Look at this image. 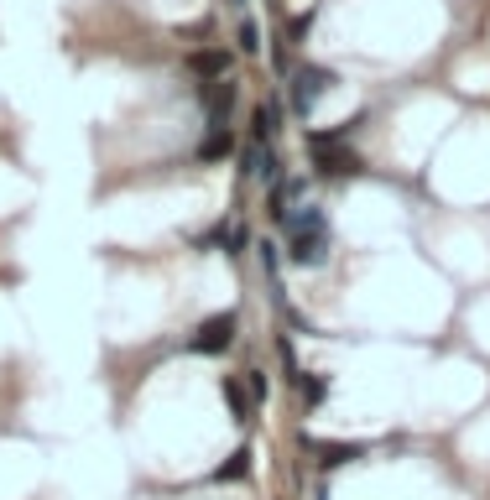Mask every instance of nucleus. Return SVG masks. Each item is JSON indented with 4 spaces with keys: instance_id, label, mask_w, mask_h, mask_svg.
<instances>
[{
    "instance_id": "nucleus-6",
    "label": "nucleus",
    "mask_w": 490,
    "mask_h": 500,
    "mask_svg": "<svg viewBox=\"0 0 490 500\" xmlns=\"http://www.w3.org/2000/svg\"><path fill=\"white\" fill-rule=\"evenodd\" d=\"M188 73L198 83L230 79V53H219V47H198V53H188Z\"/></svg>"
},
{
    "instance_id": "nucleus-11",
    "label": "nucleus",
    "mask_w": 490,
    "mask_h": 500,
    "mask_svg": "<svg viewBox=\"0 0 490 500\" xmlns=\"http://www.w3.org/2000/svg\"><path fill=\"white\" fill-rule=\"evenodd\" d=\"M298 193H303V183H282V178H277V183H272V198H266V214L282 225V219H287V204H293Z\"/></svg>"
},
{
    "instance_id": "nucleus-14",
    "label": "nucleus",
    "mask_w": 490,
    "mask_h": 500,
    "mask_svg": "<svg viewBox=\"0 0 490 500\" xmlns=\"http://www.w3.org/2000/svg\"><path fill=\"white\" fill-rule=\"evenodd\" d=\"M251 245H256V240H251V229H245V225H230V229H225V240H219L225 255H245Z\"/></svg>"
},
{
    "instance_id": "nucleus-3",
    "label": "nucleus",
    "mask_w": 490,
    "mask_h": 500,
    "mask_svg": "<svg viewBox=\"0 0 490 500\" xmlns=\"http://www.w3.org/2000/svg\"><path fill=\"white\" fill-rule=\"evenodd\" d=\"M235 329H240V318H235V312H209V318H198L193 333H188V354H204V360L225 354L235 344Z\"/></svg>"
},
{
    "instance_id": "nucleus-8",
    "label": "nucleus",
    "mask_w": 490,
    "mask_h": 500,
    "mask_svg": "<svg viewBox=\"0 0 490 500\" xmlns=\"http://www.w3.org/2000/svg\"><path fill=\"white\" fill-rule=\"evenodd\" d=\"M308 448L319 454V469H344L360 458V443H308Z\"/></svg>"
},
{
    "instance_id": "nucleus-12",
    "label": "nucleus",
    "mask_w": 490,
    "mask_h": 500,
    "mask_svg": "<svg viewBox=\"0 0 490 500\" xmlns=\"http://www.w3.org/2000/svg\"><path fill=\"white\" fill-rule=\"evenodd\" d=\"M219 391H225V407H230L235 422H245V417H251V401H245V386H240V375H225V386H219Z\"/></svg>"
},
{
    "instance_id": "nucleus-9",
    "label": "nucleus",
    "mask_w": 490,
    "mask_h": 500,
    "mask_svg": "<svg viewBox=\"0 0 490 500\" xmlns=\"http://www.w3.org/2000/svg\"><path fill=\"white\" fill-rule=\"evenodd\" d=\"M293 386H298V396H303V407H319L323 396H329V380H323L319 370H293L287 375Z\"/></svg>"
},
{
    "instance_id": "nucleus-13",
    "label": "nucleus",
    "mask_w": 490,
    "mask_h": 500,
    "mask_svg": "<svg viewBox=\"0 0 490 500\" xmlns=\"http://www.w3.org/2000/svg\"><path fill=\"white\" fill-rule=\"evenodd\" d=\"M245 475H251V448H235V454L214 469V479H219V485H235V479H245Z\"/></svg>"
},
{
    "instance_id": "nucleus-17",
    "label": "nucleus",
    "mask_w": 490,
    "mask_h": 500,
    "mask_svg": "<svg viewBox=\"0 0 490 500\" xmlns=\"http://www.w3.org/2000/svg\"><path fill=\"white\" fill-rule=\"evenodd\" d=\"M230 5H245V0H230Z\"/></svg>"
},
{
    "instance_id": "nucleus-2",
    "label": "nucleus",
    "mask_w": 490,
    "mask_h": 500,
    "mask_svg": "<svg viewBox=\"0 0 490 500\" xmlns=\"http://www.w3.org/2000/svg\"><path fill=\"white\" fill-rule=\"evenodd\" d=\"M355 125H360V115L344 125V130H334V136H308V157H313V172H319V178H355L365 167L360 157L344 146V136H350Z\"/></svg>"
},
{
    "instance_id": "nucleus-1",
    "label": "nucleus",
    "mask_w": 490,
    "mask_h": 500,
    "mask_svg": "<svg viewBox=\"0 0 490 500\" xmlns=\"http://www.w3.org/2000/svg\"><path fill=\"white\" fill-rule=\"evenodd\" d=\"M282 240H287V261L293 266H323L329 261V245H334V229H329V214L319 204H298L287 208L282 219Z\"/></svg>"
},
{
    "instance_id": "nucleus-7",
    "label": "nucleus",
    "mask_w": 490,
    "mask_h": 500,
    "mask_svg": "<svg viewBox=\"0 0 490 500\" xmlns=\"http://www.w3.org/2000/svg\"><path fill=\"white\" fill-rule=\"evenodd\" d=\"M230 151H235V136H230V125H209V136L198 141V151H193V157H198V162H204V167H214V162H225Z\"/></svg>"
},
{
    "instance_id": "nucleus-5",
    "label": "nucleus",
    "mask_w": 490,
    "mask_h": 500,
    "mask_svg": "<svg viewBox=\"0 0 490 500\" xmlns=\"http://www.w3.org/2000/svg\"><path fill=\"white\" fill-rule=\"evenodd\" d=\"M240 100V89L230 79H214V83H198V104L209 110V125H230V110Z\"/></svg>"
},
{
    "instance_id": "nucleus-15",
    "label": "nucleus",
    "mask_w": 490,
    "mask_h": 500,
    "mask_svg": "<svg viewBox=\"0 0 490 500\" xmlns=\"http://www.w3.org/2000/svg\"><path fill=\"white\" fill-rule=\"evenodd\" d=\"M235 42H240V53H261V26L245 16L240 26H235Z\"/></svg>"
},
{
    "instance_id": "nucleus-16",
    "label": "nucleus",
    "mask_w": 490,
    "mask_h": 500,
    "mask_svg": "<svg viewBox=\"0 0 490 500\" xmlns=\"http://www.w3.org/2000/svg\"><path fill=\"white\" fill-rule=\"evenodd\" d=\"M256 255H261V266H266V276H277V271H282V250H277V240H256Z\"/></svg>"
},
{
    "instance_id": "nucleus-4",
    "label": "nucleus",
    "mask_w": 490,
    "mask_h": 500,
    "mask_svg": "<svg viewBox=\"0 0 490 500\" xmlns=\"http://www.w3.org/2000/svg\"><path fill=\"white\" fill-rule=\"evenodd\" d=\"M329 83H334L329 68H298V73H293V115H298V120L313 115V100H319Z\"/></svg>"
},
{
    "instance_id": "nucleus-10",
    "label": "nucleus",
    "mask_w": 490,
    "mask_h": 500,
    "mask_svg": "<svg viewBox=\"0 0 490 500\" xmlns=\"http://www.w3.org/2000/svg\"><path fill=\"white\" fill-rule=\"evenodd\" d=\"M277 120H282V110H277V100H266V104H256V125H251V141H261V146H272V141H277Z\"/></svg>"
}]
</instances>
